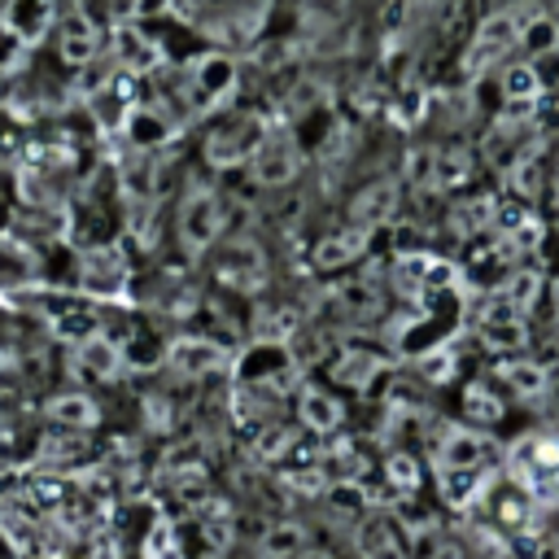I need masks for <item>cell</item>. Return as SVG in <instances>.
Segmentation results:
<instances>
[{
	"label": "cell",
	"instance_id": "cell-31",
	"mask_svg": "<svg viewBox=\"0 0 559 559\" xmlns=\"http://www.w3.org/2000/svg\"><path fill=\"white\" fill-rule=\"evenodd\" d=\"M555 319H559V280H555Z\"/></svg>",
	"mask_w": 559,
	"mask_h": 559
},
{
	"label": "cell",
	"instance_id": "cell-11",
	"mask_svg": "<svg viewBox=\"0 0 559 559\" xmlns=\"http://www.w3.org/2000/svg\"><path fill=\"white\" fill-rule=\"evenodd\" d=\"M498 87H502V100H507V118H520L542 96V74H537L533 61H511V66L498 70Z\"/></svg>",
	"mask_w": 559,
	"mask_h": 559
},
{
	"label": "cell",
	"instance_id": "cell-20",
	"mask_svg": "<svg viewBox=\"0 0 559 559\" xmlns=\"http://www.w3.org/2000/svg\"><path fill=\"white\" fill-rule=\"evenodd\" d=\"M467 175H472V153H467L463 144L437 148V175H432L437 188H454V183H463Z\"/></svg>",
	"mask_w": 559,
	"mask_h": 559
},
{
	"label": "cell",
	"instance_id": "cell-17",
	"mask_svg": "<svg viewBox=\"0 0 559 559\" xmlns=\"http://www.w3.org/2000/svg\"><path fill=\"white\" fill-rule=\"evenodd\" d=\"M463 419L476 424V428H493V424L502 419V397H498L485 380L467 384V389H463Z\"/></svg>",
	"mask_w": 559,
	"mask_h": 559
},
{
	"label": "cell",
	"instance_id": "cell-1",
	"mask_svg": "<svg viewBox=\"0 0 559 559\" xmlns=\"http://www.w3.org/2000/svg\"><path fill=\"white\" fill-rule=\"evenodd\" d=\"M533 9H537V4H511V9H502V13H489V17L476 26V35L467 39V48H463V74L476 79V74L502 66V61L520 48V31H524V17H528Z\"/></svg>",
	"mask_w": 559,
	"mask_h": 559
},
{
	"label": "cell",
	"instance_id": "cell-14",
	"mask_svg": "<svg viewBox=\"0 0 559 559\" xmlns=\"http://www.w3.org/2000/svg\"><path fill=\"white\" fill-rule=\"evenodd\" d=\"M367 240H371V231H358V227L332 231L310 249V266L314 271H341V266H349V262H358L367 253Z\"/></svg>",
	"mask_w": 559,
	"mask_h": 559
},
{
	"label": "cell",
	"instance_id": "cell-27",
	"mask_svg": "<svg viewBox=\"0 0 559 559\" xmlns=\"http://www.w3.org/2000/svg\"><path fill=\"white\" fill-rule=\"evenodd\" d=\"M253 450H258L262 459H284V454L293 450V432H288V428H280V424H266Z\"/></svg>",
	"mask_w": 559,
	"mask_h": 559
},
{
	"label": "cell",
	"instance_id": "cell-16",
	"mask_svg": "<svg viewBox=\"0 0 559 559\" xmlns=\"http://www.w3.org/2000/svg\"><path fill=\"white\" fill-rule=\"evenodd\" d=\"M520 48H524V61H537L546 52L559 48V22L537 4L528 17H524V31H520Z\"/></svg>",
	"mask_w": 559,
	"mask_h": 559
},
{
	"label": "cell",
	"instance_id": "cell-21",
	"mask_svg": "<svg viewBox=\"0 0 559 559\" xmlns=\"http://www.w3.org/2000/svg\"><path fill=\"white\" fill-rule=\"evenodd\" d=\"M415 371H419L424 384H450L454 371H459V358H454V349H445V345H437V349H419Z\"/></svg>",
	"mask_w": 559,
	"mask_h": 559
},
{
	"label": "cell",
	"instance_id": "cell-2",
	"mask_svg": "<svg viewBox=\"0 0 559 559\" xmlns=\"http://www.w3.org/2000/svg\"><path fill=\"white\" fill-rule=\"evenodd\" d=\"M297 170H301V148H297L293 131H288V127H271V131L262 135V144L253 148V157H249L253 183H262V188H284V183L297 179Z\"/></svg>",
	"mask_w": 559,
	"mask_h": 559
},
{
	"label": "cell",
	"instance_id": "cell-7",
	"mask_svg": "<svg viewBox=\"0 0 559 559\" xmlns=\"http://www.w3.org/2000/svg\"><path fill=\"white\" fill-rule=\"evenodd\" d=\"M393 214H397V183L393 179H371L349 201V227H358V231H376Z\"/></svg>",
	"mask_w": 559,
	"mask_h": 559
},
{
	"label": "cell",
	"instance_id": "cell-10",
	"mask_svg": "<svg viewBox=\"0 0 559 559\" xmlns=\"http://www.w3.org/2000/svg\"><path fill=\"white\" fill-rule=\"evenodd\" d=\"M310 546V528L301 520H271L253 537V559H297Z\"/></svg>",
	"mask_w": 559,
	"mask_h": 559
},
{
	"label": "cell",
	"instance_id": "cell-4",
	"mask_svg": "<svg viewBox=\"0 0 559 559\" xmlns=\"http://www.w3.org/2000/svg\"><path fill=\"white\" fill-rule=\"evenodd\" d=\"M349 542H354V555L358 559H411L406 533L384 511H362L354 520V537Z\"/></svg>",
	"mask_w": 559,
	"mask_h": 559
},
{
	"label": "cell",
	"instance_id": "cell-12",
	"mask_svg": "<svg viewBox=\"0 0 559 559\" xmlns=\"http://www.w3.org/2000/svg\"><path fill=\"white\" fill-rule=\"evenodd\" d=\"M524 336H528V328H524V314H520L515 306L498 301L493 310L480 314V341H485L489 349L515 354V349H524Z\"/></svg>",
	"mask_w": 559,
	"mask_h": 559
},
{
	"label": "cell",
	"instance_id": "cell-19",
	"mask_svg": "<svg viewBox=\"0 0 559 559\" xmlns=\"http://www.w3.org/2000/svg\"><path fill=\"white\" fill-rule=\"evenodd\" d=\"M332 297L341 301V310H345V314H358V319H367V314H376V310H380L376 280H349V284H336V293H332Z\"/></svg>",
	"mask_w": 559,
	"mask_h": 559
},
{
	"label": "cell",
	"instance_id": "cell-9",
	"mask_svg": "<svg viewBox=\"0 0 559 559\" xmlns=\"http://www.w3.org/2000/svg\"><path fill=\"white\" fill-rule=\"evenodd\" d=\"M236 83H240V74H236V66L227 57H201L192 66V87H197L205 109H223L236 96Z\"/></svg>",
	"mask_w": 559,
	"mask_h": 559
},
{
	"label": "cell",
	"instance_id": "cell-3",
	"mask_svg": "<svg viewBox=\"0 0 559 559\" xmlns=\"http://www.w3.org/2000/svg\"><path fill=\"white\" fill-rule=\"evenodd\" d=\"M223 223H227L223 197L210 192V188H197V192L183 201V214H179V240H183V249H188V253L210 249V245L223 236Z\"/></svg>",
	"mask_w": 559,
	"mask_h": 559
},
{
	"label": "cell",
	"instance_id": "cell-8",
	"mask_svg": "<svg viewBox=\"0 0 559 559\" xmlns=\"http://www.w3.org/2000/svg\"><path fill=\"white\" fill-rule=\"evenodd\" d=\"M297 419H301L306 432L332 437L345 424V402L336 393H328L323 384H301L297 389Z\"/></svg>",
	"mask_w": 559,
	"mask_h": 559
},
{
	"label": "cell",
	"instance_id": "cell-25",
	"mask_svg": "<svg viewBox=\"0 0 559 559\" xmlns=\"http://www.w3.org/2000/svg\"><path fill=\"white\" fill-rule=\"evenodd\" d=\"M537 293H542V280H537L533 271H515V275H511V284H502V301H507V306H515L520 314L528 310V301H533Z\"/></svg>",
	"mask_w": 559,
	"mask_h": 559
},
{
	"label": "cell",
	"instance_id": "cell-15",
	"mask_svg": "<svg viewBox=\"0 0 559 559\" xmlns=\"http://www.w3.org/2000/svg\"><path fill=\"white\" fill-rule=\"evenodd\" d=\"M380 371H384V358L371 354V349H358V345H349V349H341L332 358V380L345 384V389H358V393L371 389Z\"/></svg>",
	"mask_w": 559,
	"mask_h": 559
},
{
	"label": "cell",
	"instance_id": "cell-30",
	"mask_svg": "<svg viewBox=\"0 0 559 559\" xmlns=\"http://www.w3.org/2000/svg\"><path fill=\"white\" fill-rule=\"evenodd\" d=\"M297 559H332V550H323V546H314V542H310V546H306Z\"/></svg>",
	"mask_w": 559,
	"mask_h": 559
},
{
	"label": "cell",
	"instance_id": "cell-29",
	"mask_svg": "<svg viewBox=\"0 0 559 559\" xmlns=\"http://www.w3.org/2000/svg\"><path fill=\"white\" fill-rule=\"evenodd\" d=\"M201 533H205V546H210L214 555H223V550L231 546V524H227V520H205Z\"/></svg>",
	"mask_w": 559,
	"mask_h": 559
},
{
	"label": "cell",
	"instance_id": "cell-26",
	"mask_svg": "<svg viewBox=\"0 0 559 559\" xmlns=\"http://www.w3.org/2000/svg\"><path fill=\"white\" fill-rule=\"evenodd\" d=\"M83 362L96 371V376H114L118 371V349L109 341H87L83 345Z\"/></svg>",
	"mask_w": 559,
	"mask_h": 559
},
{
	"label": "cell",
	"instance_id": "cell-24",
	"mask_svg": "<svg viewBox=\"0 0 559 559\" xmlns=\"http://www.w3.org/2000/svg\"><path fill=\"white\" fill-rule=\"evenodd\" d=\"M52 419H61V424H70V428H92L96 424V406L87 402V397H57L52 402Z\"/></svg>",
	"mask_w": 559,
	"mask_h": 559
},
{
	"label": "cell",
	"instance_id": "cell-28",
	"mask_svg": "<svg viewBox=\"0 0 559 559\" xmlns=\"http://www.w3.org/2000/svg\"><path fill=\"white\" fill-rule=\"evenodd\" d=\"M411 559H463V550H459L450 537H437V542H428V546H415Z\"/></svg>",
	"mask_w": 559,
	"mask_h": 559
},
{
	"label": "cell",
	"instance_id": "cell-23",
	"mask_svg": "<svg viewBox=\"0 0 559 559\" xmlns=\"http://www.w3.org/2000/svg\"><path fill=\"white\" fill-rule=\"evenodd\" d=\"M144 559H183V550H179V533H175V524H153L148 528V537H144Z\"/></svg>",
	"mask_w": 559,
	"mask_h": 559
},
{
	"label": "cell",
	"instance_id": "cell-13",
	"mask_svg": "<svg viewBox=\"0 0 559 559\" xmlns=\"http://www.w3.org/2000/svg\"><path fill=\"white\" fill-rule=\"evenodd\" d=\"M170 367H175L183 380H201V376L227 367V354H223V345H214V341H205V336H183V341L170 345Z\"/></svg>",
	"mask_w": 559,
	"mask_h": 559
},
{
	"label": "cell",
	"instance_id": "cell-5",
	"mask_svg": "<svg viewBox=\"0 0 559 559\" xmlns=\"http://www.w3.org/2000/svg\"><path fill=\"white\" fill-rule=\"evenodd\" d=\"M271 131V122L266 118H258V114H249V118H236L231 127H223V131H214L210 135V144H205V157L218 166V170H231V166H245L249 157H253V148L262 144V135Z\"/></svg>",
	"mask_w": 559,
	"mask_h": 559
},
{
	"label": "cell",
	"instance_id": "cell-22",
	"mask_svg": "<svg viewBox=\"0 0 559 559\" xmlns=\"http://www.w3.org/2000/svg\"><path fill=\"white\" fill-rule=\"evenodd\" d=\"M384 480H389L393 489H402V493L419 489V459H415V454H406V450L384 454Z\"/></svg>",
	"mask_w": 559,
	"mask_h": 559
},
{
	"label": "cell",
	"instance_id": "cell-18",
	"mask_svg": "<svg viewBox=\"0 0 559 559\" xmlns=\"http://www.w3.org/2000/svg\"><path fill=\"white\" fill-rule=\"evenodd\" d=\"M502 380L511 384L515 397H528V402L550 389V376H546L533 358H511V362H502Z\"/></svg>",
	"mask_w": 559,
	"mask_h": 559
},
{
	"label": "cell",
	"instance_id": "cell-6",
	"mask_svg": "<svg viewBox=\"0 0 559 559\" xmlns=\"http://www.w3.org/2000/svg\"><path fill=\"white\" fill-rule=\"evenodd\" d=\"M214 275L223 280V284H231V288H258L262 280H266V253H262V245L258 240H227L223 249H218V258H214Z\"/></svg>",
	"mask_w": 559,
	"mask_h": 559
}]
</instances>
